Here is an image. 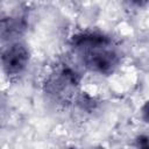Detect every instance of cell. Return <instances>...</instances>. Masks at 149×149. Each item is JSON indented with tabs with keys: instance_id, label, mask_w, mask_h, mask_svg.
Returning <instances> with one entry per match:
<instances>
[{
	"instance_id": "6da1fadb",
	"label": "cell",
	"mask_w": 149,
	"mask_h": 149,
	"mask_svg": "<svg viewBox=\"0 0 149 149\" xmlns=\"http://www.w3.org/2000/svg\"><path fill=\"white\" fill-rule=\"evenodd\" d=\"M71 44L84 66L98 74H112L121 63V54L113 41L100 33L86 31L72 37Z\"/></svg>"
},
{
	"instance_id": "7a4b0ae2",
	"label": "cell",
	"mask_w": 149,
	"mask_h": 149,
	"mask_svg": "<svg viewBox=\"0 0 149 149\" xmlns=\"http://www.w3.org/2000/svg\"><path fill=\"white\" fill-rule=\"evenodd\" d=\"M30 61V51L28 47L20 41L9 42L2 50L1 64L2 70L8 77H16L21 74L28 66Z\"/></svg>"
},
{
	"instance_id": "3957f363",
	"label": "cell",
	"mask_w": 149,
	"mask_h": 149,
	"mask_svg": "<svg viewBox=\"0 0 149 149\" xmlns=\"http://www.w3.org/2000/svg\"><path fill=\"white\" fill-rule=\"evenodd\" d=\"M23 30H24V23L20 17L2 19L1 36L3 40H9L10 42H13V40L19 37Z\"/></svg>"
},
{
	"instance_id": "277c9868",
	"label": "cell",
	"mask_w": 149,
	"mask_h": 149,
	"mask_svg": "<svg viewBox=\"0 0 149 149\" xmlns=\"http://www.w3.org/2000/svg\"><path fill=\"white\" fill-rule=\"evenodd\" d=\"M123 3L130 9H143L149 5V0H122Z\"/></svg>"
},
{
	"instance_id": "5b68a950",
	"label": "cell",
	"mask_w": 149,
	"mask_h": 149,
	"mask_svg": "<svg viewBox=\"0 0 149 149\" xmlns=\"http://www.w3.org/2000/svg\"><path fill=\"white\" fill-rule=\"evenodd\" d=\"M141 116L144 122L149 123V100L144 102V105L141 108Z\"/></svg>"
},
{
	"instance_id": "8992f818",
	"label": "cell",
	"mask_w": 149,
	"mask_h": 149,
	"mask_svg": "<svg viewBox=\"0 0 149 149\" xmlns=\"http://www.w3.org/2000/svg\"><path fill=\"white\" fill-rule=\"evenodd\" d=\"M136 142H137V147H143V148H148L149 147V136L147 135H141L136 139Z\"/></svg>"
}]
</instances>
